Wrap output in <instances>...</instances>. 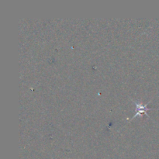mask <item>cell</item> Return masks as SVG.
<instances>
[{"label":"cell","mask_w":159,"mask_h":159,"mask_svg":"<svg viewBox=\"0 0 159 159\" xmlns=\"http://www.w3.org/2000/svg\"><path fill=\"white\" fill-rule=\"evenodd\" d=\"M148 104H146V105H138V103L136 102V107H137V112H136V114L134 115V116H133V118L132 119H134V118L136 116H138V115H139L140 113H146V114L148 115V116H149V115L147 113V110H152V109H148L147 107V105Z\"/></svg>","instance_id":"cell-1"}]
</instances>
